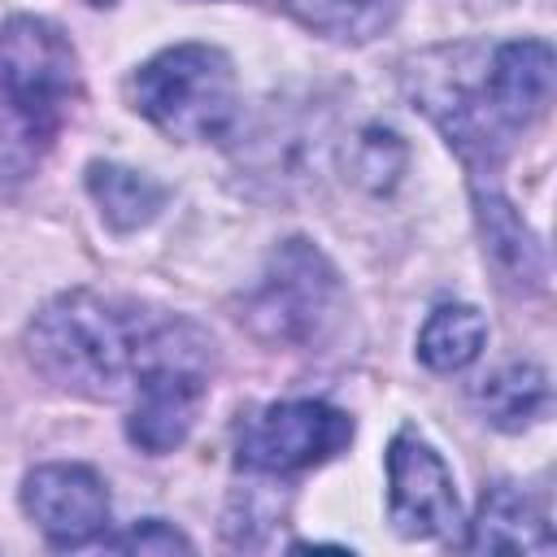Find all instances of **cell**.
<instances>
[{"instance_id": "cell-15", "label": "cell", "mask_w": 557, "mask_h": 557, "mask_svg": "<svg viewBox=\"0 0 557 557\" xmlns=\"http://www.w3.org/2000/svg\"><path fill=\"white\" fill-rule=\"evenodd\" d=\"M305 26L331 39H374L392 17L400 0H283Z\"/></svg>"}, {"instance_id": "cell-8", "label": "cell", "mask_w": 557, "mask_h": 557, "mask_svg": "<svg viewBox=\"0 0 557 557\" xmlns=\"http://www.w3.org/2000/svg\"><path fill=\"white\" fill-rule=\"evenodd\" d=\"M22 509L57 548H83L109 527V492L91 466H35L22 483Z\"/></svg>"}, {"instance_id": "cell-11", "label": "cell", "mask_w": 557, "mask_h": 557, "mask_svg": "<svg viewBox=\"0 0 557 557\" xmlns=\"http://www.w3.org/2000/svg\"><path fill=\"white\" fill-rule=\"evenodd\" d=\"M474 213H479V231H483V248L492 257V265L500 270V278H509L522 292H544L548 287V252L540 244V235L518 218V209L496 196L492 187H474Z\"/></svg>"}, {"instance_id": "cell-13", "label": "cell", "mask_w": 557, "mask_h": 557, "mask_svg": "<svg viewBox=\"0 0 557 557\" xmlns=\"http://www.w3.org/2000/svg\"><path fill=\"white\" fill-rule=\"evenodd\" d=\"M483 339H487V322L474 305H440L418 331V357L422 366L453 374L483 352Z\"/></svg>"}, {"instance_id": "cell-4", "label": "cell", "mask_w": 557, "mask_h": 557, "mask_svg": "<svg viewBox=\"0 0 557 557\" xmlns=\"http://www.w3.org/2000/svg\"><path fill=\"white\" fill-rule=\"evenodd\" d=\"M344 313V287L335 265L309 239H283L270 252L261 283L244 300V322L257 339L283 348H313Z\"/></svg>"}, {"instance_id": "cell-3", "label": "cell", "mask_w": 557, "mask_h": 557, "mask_svg": "<svg viewBox=\"0 0 557 557\" xmlns=\"http://www.w3.org/2000/svg\"><path fill=\"white\" fill-rule=\"evenodd\" d=\"M135 109L170 139H218L235 122V70L222 48L174 44L131 78Z\"/></svg>"}, {"instance_id": "cell-9", "label": "cell", "mask_w": 557, "mask_h": 557, "mask_svg": "<svg viewBox=\"0 0 557 557\" xmlns=\"http://www.w3.org/2000/svg\"><path fill=\"white\" fill-rule=\"evenodd\" d=\"M483 87L496 122L518 139L531 122L548 113L553 100V48L544 39L500 44L483 61Z\"/></svg>"}, {"instance_id": "cell-18", "label": "cell", "mask_w": 557, "mask_h": 557, "mask_svg": "<svg viewBox=\"0 0 557 557\" xmlns=\"http://www.w3.org/2000/svg\"><path fill=\"white\" fill-rule=\"evenodd\" d=\"M87 4H113V0H87Z\"/></svg>"}, {"instance_id": "cell-12", "label": "cell", "mask_w": 557, "mask_h": 557, "mask_svg": "<svg viewBox=\"0 0 557 557\" xmlns=\"http://www.w3.org/2000/svg\"><path fill=\"white\" fill-rule=\"evenodd\" d=\"M87 191L100 205V218L113 231H139L148 226L161 205H165V187L131 165H113V161H91L87 165Z\"/></svg>"}, {"instance_id": "cell-2", "label": "cell", "mask_w": 557, "mask_h": 557, "mask_svg": "<svg viewBox=\"0 0 557 557\" xmlns=\"http://www.w3.org/2000/svg\"><path fill=\"white\" fill-rule=\"evenodd\" d=\"M78 52L44 17L0 26V196H13L52 152L78 100Z\"/></svg>"}, {"instance_id": "cell-1", "label": "cell", "mask_w": 557, "mask_h": 557, "mask_svg": "<svg viewBox=\"0 0 557 557\" xmlns=\"http://www.w3.org/2000/svg\"><path fill=\"white\" fill-rule=\"evenodd\" d=\"M196 335L205 331L183 318H152L96 292H61L35 313L26 352L48 383L87 400H122L161 357Z\"/></svg>"}, {"instance_id": "cell-10", "label": "cell", "mask_w": 557, "mask_h": 557, "mask_svg": "<svg viewBox=\"0 0 557 557\" xmlns=\"http://www.w3.org/2000/svg\"><path fill=\"white\" fill-rule=\"evenodd\" d=\"M466 553H553L544 509L513 483H492L461 540Z\"/></svg>"}, {"instance_id": "cell-17", "label": "cell", "mask_w": 557, "mask_h": 557, "mask_svg": "<svg viewBox=\"0 0 557 557\" xmlns=\"http://www.w3.org/2000/svg\"><path fill=\"white\" fill-rule=\"evenodd\" d=\"M104 544L117 548V553H191V540L183 531H174L170 522H161V518H144V522H135L131 531H122Z\"/></svg>"}, {"instance_id": "cell-16", "label": "cell", "mask_w": 557, "mask_h": 557, "mask_svg": "<svg viewBox=\"0 0 557 557\" xmlns=\"http://www.w3.org/2000/svg\"><path fill=\"white\" fill-rule=\"evenodd\" d=\"M348 170L361 187L370 191H387L400 170H405V144L396 131L387 126H366L357 139H352V157H348Z\"/></svg>"}, {"instance_id": "cell-5", "label": "cell", "mask_w": 557, "mask_h": 557, "mask_svg": "<svg viewBox=\"0 0 557 557\" xmlns=\"http://www.w3.org/2000/svg\"><path fill=\"white\" fill-rule=\"evenodd\" d=\"M352 440V418L322 400H278L239 422L235 461L252 474H296L331 461Z\"/></svg>"}, {"instance_id": "cell-7", "label": "cell", "mask_w": 557, "mask_h": 557, "mask_svg": "<svg viewBox=\"0 0 557 557\" xmlns=\"http://www.w3.org/2000/svg\"><path fill=\"white\" fill-rule=\"evenodd\" d=\"M387 518L409 540H453L461 527L453 470L413 431L387 444Z\"/></svg>"}, {"instance_id": "cell-6", "label": "cell", "mask_w": 557, "mask_h": 557, "mask_svg": "<svg viewBox=\"0 0 557 557\" xmlns=\"http://www.w3.org/2000/svg\"><path fill=\"white\" fill-rule=\"evenodd\" d=\"M209 361H213V344L209 335H196L191 344L174 348L139 379L126 413V435L135 448L161 457L187 440L209 392Z\"/></svg>"}, {"instance_id": "cell-14", "label": "cell", "mask_w": 557, "mask_h": 557, "mask_svg": "<svg viewBox=\"0 0 557 557\" xmlns=\"http://www.w3.org/2000/svg\"><path fill=\"white\" fill-rule=\"evenodd\" d=\"M479 405L487 413L492 426L500 431H522L527 422H535L548 405V374L531 361L505 366L487 379V387L479 392Z\"/></svg>"}]
</instances>
